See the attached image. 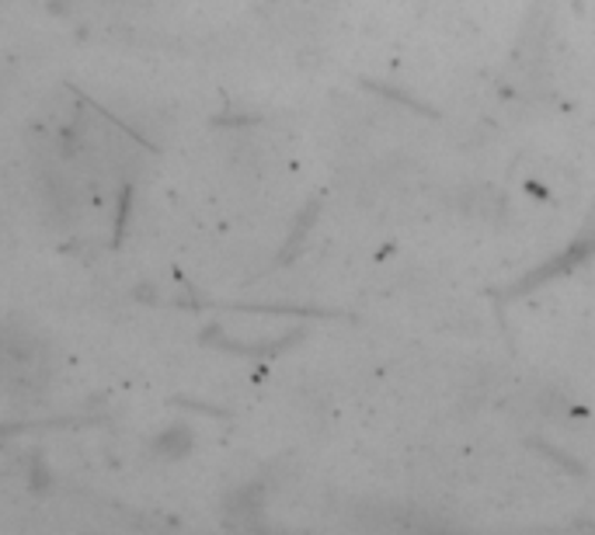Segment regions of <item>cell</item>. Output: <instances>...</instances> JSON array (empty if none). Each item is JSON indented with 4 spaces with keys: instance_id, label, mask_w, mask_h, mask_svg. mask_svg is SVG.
Listing matches in <instances>:
<instances>
[{
    "instance_id": "cell-1",
    "label": "cell",
    "mask_w": 595,
    "mask_h": 535,
    "mask_svg": "<svg viewBox=\"0 0 595 535\" xmlns=\"http://www.w3.org/2000/svg\"><path fill=\"white\" fill-rule=\"evenodd\" d=\"M192 448H196V435H192V428H188V425H168V428H160L153 435V453L160 459H168V463L185 459Z\"/></svg>"
},
{
    "instance_id": "cell-2",
    "label": "cell",
    "mask_w": 595,
    "mask_h": 535,
    "mask_svg": "<svg viewBox=\"0 0 595 535\" xmlns=\"http://www.w3.org/2000/svg\"><path fill=\"white\" fill-rule=\"evenodd\" d=\"M49 484H52V473H49L46 466H32V473H29V487H32L36 494H42Z\"/></svg>"
}]
</instances>
